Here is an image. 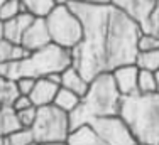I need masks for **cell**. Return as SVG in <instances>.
I'll use <instances>...</instances> for the list:
<instances>
[{"mask_svg":"<svg viewBox=\"0 0 159 145\" xmlns=\"http://www.w3.org/2000/svg\"><path fill=\"white\" fill-rule=\"evenodd\" d=\"M61 86L54 85L52 81H49L48 78H37L36 81V86H34L32 93L29 94L32 105L41 108V106H48V105H52L56 98V93Z\"/></svg>","mask_w":159,"mask_h":145,"instance_id":"cell-13","label":"cell"},{"mask_svg":"<svg viewBox=\"0 0 159 145\" xmlns=\"http://www.w3.org/2000/svg\"><path fill=\"white\" fill-rule=\"evenodd\" d=\"M119 115L130 128L135 142L159 145V94L135 93L122 96Z\"/></svg>","mask_w":159,"mask_h":145,"instance_id":"cell-4","label":"cell"},{"mask_svg":"<svg viewBox=\"0 0 159 145\" xmlns=\"http://www.w3.org/2000/svg\"><path fill=\"white\" fill-rule=\"evenodd\" d=\"M48 30L51 42L61 46L64 49H73L80 44L83 37V25L78 15L70 5H56L52 12L46 17Z\"/></svg>","mask_w":159,"mask_h":145,"instance_id":"cell-6","label":"cell"},{"mask_svg":"<svg viewBox=\"0 0 159 145\" xmlns=\"http://www.w3.org/2000/svg\"><path fill=\"white\" fill-rule=\"evenodd\" d=\"M137 47H139V51H154V49H159V37L154 36V34L142 32L141 37H139Z\"/></svg>","mask_w":159,"mask_h":145,"instance_id":"cell-25","label":"cell"},{"mask_svg":"<svg viewBox=\"0 0 159 145\" xmlns=\"http://www.w3.org/2000/svg\"><path fill=\"white\" fill-rule=\"evenodd\" d=\"M142 32L147 34H154V36L159 37V3L154 9V12L151 14V17L147 19V22L142 25Z\"/></svg>","mask_w":159,"mask_h":145,"instance_id":"cell-26","label":"cell"},{"mask_svg":"<svg viewBox=\"0 0 159 145\" xmlns=\"http://www.w3.org/2000/svg\"><path fill=\"white\" fill-rule=\"evenodd\" d=\"M137 91L142 94H152L156 93V74L152 71L139 69V79H137Z\"/></svg>","mask_w":159,"mask_h":145,"instance_id":"cell-21","label":"cell"},{"mask_svg":"<svg viewBox=\"0 0 159 145\" xmlns=\"http://www.w3.org/2000/svg\"><path fill=\"white\" fill-rule=\"evenodd\" d=\"M83 25V37L71 49V66L92 81L97 74L107 69V36L110 3L68 2Z\"/></svg>","mask_w":159,"mask_h":145,"instance_id":"cell-1","label":"cell"},{"mask_svg":"<svg viewBox=\"0 0 159 145\" xmlns=\"http://www.w3.org/2000/svg\"><path fill=\"white\" fill-rule=\"evenodd\" d=\"M2 3H3V0H0V5H2Z\"/></svg>","mask_w":159,"mask_h":145,"instance_id":"cell-38","label":"cell"},{"mask_svg":"<svg viewBox=\"0 0 159 145\" xmlns=\"http://www.w3.org/2000/svg\"><path fill=\"white\" fill-rule=\"evenodd\" d=\"M3 39V22H0V41Z\"/></svg>","mask_w":159,"mask_h":145,"instance_id":"cell-35","label":"cell"},{"mask_svg":"<svg viewBox=\"0 0 159 145\" xmlns=\"http://www.w3.org/2000/svg\"><path fill=\"white\" fill-rule=\"evenodd\" d=\"M80 101H81V98H80L76 93L66 90V88H59L52 105L58 106L59 110H63V112H66V113H73L75 110L78 108Z\"/></svg>","mask_w":159,"mask_h":145,"instance_id":"cell-18","label":"cell"},{"mask_svg":"<svg viewBox=\"0 0 159 145\" xmlns=\"http://www.w3.org/2000/svg\"><path fill=\"white\" fill-rule=\"evenodd\" d=\"M17 113L12 106H3L0 108V137H9L10 133L20 130Z\"/></svg>","mask_w":159,"mask_h":145,"instance_id":"cell-16","label":"cell"},{"mask_svg":"<svg viewBox=\"0 0 159 145\" xmlns=\"http://www.w3.org/2000/svg\"><path fill=\"white\" fill-rule=\"evenodd\" d=\"M68 2H86V3H110V0H68Z\"/></svg>","mask_w":159,"mask_h":145,"instance_id":"cell-31","label":"cell"},{"mask_svg":"<svg viewBox=\"0 0 159 145\" xmlns=\"http://www.w3.org/2000/svg\"><path fill=\"white\" fill-rule=\"evenodd\" d=\"M71 130L70 113L59 110L54 105L37 108L36 121L31 127L34 135V142L48 143V142H66V137Z\"/></svg>","mask_w":159,"mask_h":145,"instance_id":"cell-7","label":"cell"},{"mask_svg":"<svg viewBox=\"0 0 159 145\" xmlns=\"http://www.w3.org/2000/svg\"><path fill=\"white\" fill-rule=\"evenodd\" d=\"M112 72V78L115 81V86L122 96L139 93L137 91V79H139V68L135 64H125V66L115 68Z\"/></svg>","mask_w":159,"mask_h":145,"instance_id":"cell-11","label":"cell"},{"mask_svg":"<svg viewBox=\"0 0 159 145\" xmlns=\"http://www.w3.org/2000/svg\"><path fill=\"white\" fill-rule=\"evenodd\" d=\"M22 12H24V7L20 0H3V3L0 5V22H7Z\"/></svg>","mask_w":159,"mask_h":145,"instance_id":"cell-22","label":"cell"},{"mask_svg":"<svg viewBox=\"0 0 159 145\" xmlns=\"http://www.w3.org/2000/svg\"><path fill=\"white\" fill-rule=\"evenodd\" d=\"M71 64H73L71 49H64L51 42L31 52V56L24 61H10L0 64V76L12 81H17L22 76L46 78L52 72H63Z\"/></svg>","mask_w":159,"mask_h":145,"instance_id":"cell-5","label":"cell"},{"mask_svg":"<svg viewBox=\"0 0 159 145\" xmlns=\"http://www.w3.org/2000/svg\"><path fill=\"white\" fill-rule=\"evenodd\" d=\"M24 12H29L34 17L46 19L56 7V0H20Z\"/></svg>","mask_w":159,"mask_h":145,"instance_id":"cell-17","label":"cell"},{"mask_svg":"<svg viewBox=\"0 0 159 145\" xmlns=\"http://www.w3.org/2000/svg\"><path fill=\"white\" fill-rule=\"evenodd\" d=\"M157 2H159V0H157Z\"/></svg>","mask_w":159,"mask_h":145,"instance_id":"cell-39","label":"cell"},{"mask_svg":"<svg viewBox=\"0 0 159 145\" xmlns=\"http://www.w3.org/2000/svg\"><path fill=\"white\" fill-rule=\"evenodd\" d=\"M154 74H156V93L159 94V69L154 72Z\"/></svg>","mask_w":159,"mask_h":145,"instance_id":"cell-32","label":"cell"},{"mask_svg":"<svg viewBox=\"0 0 159 145\" xmlns=\"http://www.w3.org/2000/svg\"><path fill=\"white\" fill-rule=\"evenodd\" d=\"M34 19L36 17L31 15L29 12H22V14H19L17 17L3 22V39L10 41V42H14V44H20L25 30H27V27L32 24Z\"/></svg>","mask_w":159,"mask_h":145,"instance_id":"cell-12","label":"cell"},{"mask_svg":"<svg viewBox=\"0 0 159 145\" xmlns=\"http://www.w3.org/2000/svg\"><path fill=\"white\" fill-rule=\"evenodd\" d=\"M36 81L37 78H31V76H22V78L17 79V90H19V94H24V96H29L32 93L34 86H36Z\"/></svg>","mask_w":159,"mask_h":145,"instance_id":"cell-27","label":"cell"},{"mask_svg":"<svg viewBox=\"0 0 159 145\" xmlns=\"http://www.w3.org/2000/svg\"><path fill=\"white\" fill-rule=\"evenodd\" d=\"M142 29L134 19L124 10L117 9L110 3L108 15V36H107V69L135 64L137 58V42Z\"/></svg>","mask_w":159,"mask_h":145,"instance_id":"cell-3","label":"cell"},{"mask_svg":"<svg viewBox=\"0 0 159 145\" xmlns=\"http://www.w3.org/2000/svg\"><path fill=\"white\" fill-rule=\"evenodd\" d=\"M0 145H9V138L7 137H0Z\"/></svg>","mask_w":159,"mask_h":145,"instance_id":"cell-33","label":"cell"},{"mask_svg":"<svg viewBox=\"0 0 159 145\" xmlns=\"http://www.w3.org/2000/svg\"><path fill=\"white\" fill-rule=\"evenodd\" d=\"M135 66L144 71L156 72L159 69V49L154 51H139L135 58Z\"/></svg>","mask_w":159,"mask_h":145,"instance_id":"cell-20","label":"cell"},{"mask_svg":"<svg viewBox=\"0 0 159 145\" xmlns=\"http://www.w3.org/2000/svg\"><path fill=\"white\" fill-rule=\"evenodd\" d=\"M110 3L129 14L142 29V25L147 22L159 2L157 0H110Z\"/></svg>","mask_w":159,"mask_h":145,"instance_id":"cell-9","label":"cell"},{"mask_svg":"<svg viewBox=\"0 0 159 145\" xmlns=\"http://www.w3.org/2000/svg\"><path fill=\"white\" fill-rule=\"evenodd\" d=\"M7 138H9V145H31L34 142L31 128H20V130L10 133Z\"/></svg>","mask_w":159,"mask_h":145,"instance_id":"cell-23","label":"cell"},{"mask_svg":"<svg viewBox=\"0 0 159 145\" xmlns=\"http://www.w3.org/2000/svg\"><path fill=\"white\" fill-rule=\"evenodd\" d=\"M46 78L49 79V81H52V83H54V85L61 86V72H52V74L46 76Z\"/></svg>","mask_w":159,"mask_h":145,"instance_id":"cell-30","label":"cell"},{"mask_svg":"<svg viewBox=\"0 0 159 145\" xmlns=\"http://www.w3.org/2000/svg\"><path fill=\"white\" fill-rule=\"evenodd\" d=\"M122 94L119 93L110 71L97 74L90 81L88 91L81 98L78 108L70 113L71 128L83 123H90L95 118L119 115Z\"/></svg>","mask_w":159,"mask_h":145,"instance_id":"cell-2","label":"cell"},{"mask_svg":"<svg viewBox=\"0 0 159 145\" xmlns=\"http://www.w3.org/2000/svg\"><path fill=\"white\" fill-rule=\"evenodd\" d=\"M41 145H66V142H48V143H41Z\"/></svg>","mask_w":159,"mask_h":145,"instance_id":"cell-34","label":"cell"},{"mask_svg":"<svg viewBox=\"0 0 159 145\" xmlns=\"http://www.w3.org/2000/svg\"><path fill=\"white\" fill-rule=\"evenodd\" d=\"M31 145H41V143H37V142H32Z\"/></svg>","mask_w":159,"mask_h":145,"instance_id":"cell-37","label":"cell"},{"mask_svg":"<svg viewBox=\"0 0 159 145\" xmlns=\"http://www.w3.org/2000/svg\"><path fill=\"white\" fill-rule=\"evenodd\" d=\"M20 44L31 52L37 51V49L44 47V46H48V44H51V36H49V30H48L46 19H39V17L34 19L32 24L27 27V30H25Z\"/></svg>","mask_w":159,"mask_h":145,"instance_id":"cell-10","label":"cell"},{"mask_svg":"<svg viewBox=\"0 0 159 145\" xmlns=\"http://www.w3.org/2000/svg\"><path fill=\"white\" fill-rule=\"evenodd\" d=\"M66 145H102V140L92 125L83 123L70 130L66 137Z\"/></svg>","mask_w":159,"mask_h":145,"instance_id":"cell-15","label":"cell"},{"mask_svg":"<svg viewBox=\"0 0 159 145\" xmlns=\"http://www.w3.org/2000/svg\"><path fill=\"white\" fill-rule=\"evenodd\" d=\"M14 42L7 39H2L0 41V64L3 63H10L14 59Z\"/></svg>","mask_w":159,"mask_h":145,"instance_id":"cell-28","label":"cell"},{"mask_svg":"<svg viewBox=\"0 0 159 145\" xmlns=\"http://www.w3.org/2000/svg\"><path fill=\"white\" fill-rule=\"evenodd\" d=\"M17 96H19L17 83L0 76V108L12 106V103L16 101Z\"/></svg>","mask_w":159,"mask_h":145,"instance_id":"cell-19","label":"cell"},{"mask_svg":"<svg viewBox=\"0 0 159 145\" xmlns=\"http://www.w3.org/2000/svg\"><path fill=\"white\" fill-rule=\"evenodd\" d=\"M29 106H32V101L29 96H24V94H19L16 98V101L12 103V108L16 110V112H20V110H25L29 108Z\"/></svg>","mask_w":159,"mask_h":145,"instance_id":"cell-29","label":"cell"},{"mask_svg":"<svg viewBox=\"0 0 159 145\" xmlns=\"http://www.w3.org/2000/svg\"><path fill=\"white\" fill-rule=\"evenodd\" d=\"M95 128L97 135L100 137L102 145H134L135 138L132 135L130 128L124 121L120 115L112 116H102L90 121Z\"/></svg>","mask_w":159,"mask_h":145,"instance_id":"cell-8","label":"cell"},{"mask_svg":"<svg viewBox=\"0 0 159 145\" xmlns=\"http://www.w3.org/2000/svg\"><path fill=\"white\" fill-rule=\"evenodd\" d=\"M17 113V118H19V123H20L22 128H31L36 121V116H37V106H29L25 110H20V112H16Z\"/></svg>","mask_w":159,"mask_h":145,"instance_id":"cell-24","label":"cell"},{"mask_svg":"<svg viewBox=\"0 0 159 145\" xmlns=\"http://www.w3.org/2000/svg\"><path fill=\"white\" fill-rule=\"evenodd\" d=\"M134 145H149V143H142V142H135Z\"/></svg>","mask_w":159,"mask_h":145,"instance_id":"cell-36","label":"cell"},{"mask_svg":"<svg viewBox=\"0 0 159 145\" xmlns=\"http://www.w3.org/2000/svg\"><path fill=\"white\" fill-rule=\"evenodd\" d=\"M88 86H90V81L76 69V68L70 66L61 72V88H66V90L76 93L80 98H83L86 94Z\"/></svg>","mask_w":159,"mask_h":145,"instance_id":"cell-14","label":"cell"}]
</instances>
